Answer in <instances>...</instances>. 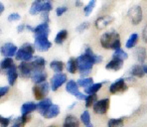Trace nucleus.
Segmentation results:
<instances>
[{
  "mask_svg": "<svg viewBox=\"0 0 147 127\" xmlns=\"http://www.w3.org/2000/svg\"><path fill=\"white\" fill-rule=\"evenodd\" d=\"M77 61H78V67H79L80 74L83 77H86L92 70L94 65L101 63L102 58H101V56L94 54L90 47H86V52L83 55L79 56L77 58Z\"/></svg>",
  "mask_w": 147,
  "mask_h": 127,
  "instance_id": "obj_1",
  "label": "nucleus"
},
{
  "mask_svg": "<svg viewBox=\"0 0 147 127\" xmlns=\"http://www.w3.org/2000/svg\"><path fill=\"white\" fill-rule=\"evenodd\" d=\"M100 45L105 50L117 51L121 49L119 34L116 33L115 31H110L102 34L100 37Z\"/></svg>",
  "mask_w": 147,
  "mask_h": 127,
  "instance_id": "obj_2",
  "label": "nucleus"
},
{
  "mask_svg": "<svg viewBox=\"0 0 147 127\" xmlns=\"http://www.w3.org/2000/svg\"><path fill=\"white\" fill-rule=\"evenodd\" d=\"M35 46L30 43H25L19 48L17 51L15 58L16 60L21 62H31L34 59V54H35Z\"/></svg>",
  "mask_w": 147,
  "mask_h": 127,
  "instance_id": "obj_3",
  "label": "nucleus"
},
{
  "mask_svg": "<svg viewBox=\"0 0 147 127\" xmlns=\"http://www.w3.org/2000/svg\"><path fill=\"white\" fill-rule=\"evenodd\" d=\"M52 9H53V4L51 0H35L31 4L29 12L31 15H36L38 13L50 12Z\"/></svg>",
  "mask_w": 147,
  "mask_h": 127,
  "instance_id": "obj_4",
  "label": "nucleus"
},
{
  "mask_svg": "<svg viewBox=\"0 0 147 127\" xmlns=\"http://www.w3.org/2000/svg\"><path fill=\"white\" fill-rule=\"evenodd\" d=\"M51 85H49L48 83H38V85H35L32 89V91H33V95L35 97V99L37 100H42L44 98H46L47 94L49 93V90L51 89Z\"/></svg>",
  "mask_w": 147,
  "mask_h": 127,
  "instance_id": "obj_5",
  "label": "nucleus"
},
{
  "mask_svg": "<svg viewBox=\"0 0 147 127\" xmlns=\"http://www.w3.org/2000/svg\"><path fill=\"white\" fill-rule=\"evenodd\" d=\"M66 90H67V92H69V93H71L72 95L76 96L79 100H86V98L88 97V95H86L85 93L80 91L79 85H78L77 81H73V79H71V81H69L68 83H67Z\"/></svg>",
  "mask_w": 147,
  "mask_h": 127,
  "instance_id": "obj_6",
  "label": "nucleus"
},
{
  "mask_svg": "<svg viewBox=\"0 0 147 127\" xmlns=\"http://www.w3.org/2000/svg\"><path fill=\"white\" fill-rule=\"evenodd\" d=\"M129 20L132 25H138L142 21V9L139 5H135L131 7L127 12Z\"/></svg>",
  "mask_w": 147,
  "mask_h": 127,
  "instance_id": "obj_7",
  "label": "nucleus"
},
{
  "mask_svg": "<svg viewBox=\"0 0 147 127\" xmlns=\"http://www.w3.org/2000/svg\"><path fill=\"white\" fill-rule=\"evenodd\" d=\"M34 46H35L36 50L40 52H47L52 47V43L48 40V37H45V36H35Z\"/></svg>",
  "mask_w": 147,
  "mask_h": 127,
  "instance_id": "obj_8",
  "label": "nucleus"
},
{
  "mask_svg": "<svg viewBox=\"0 0 147 127\" xmlns=\"http://www.w3.org/2000/svg\"><path fill=\"white\" fill-rule=\"evenodd\" d=\"M109 103L110 100L109 98H102V99H98V101L94 103V105L92 106V110L96 114L103 115L107 112L109 108Z\"/></svg>",
  "mask_w": 147,
  "mask_h": 127,
  "instance_id": "obj_9",
  "label": "nucleus"
},
{
  "mask_svg": "<svg viewBox=\"0 0 147 127\" xmlns=\"http://www.w3.org/2000/svg\"><path fill=\"white\" fill-rule=\"evenodd\" d=\"M18 71L20 77H24V79L31 77L34 72L33 65H32L31 62H21V64H19L18 66Z\"/></svg>",
  "mask_w": 147,
  "mask_h": 127,
  "instance_id": "obj_10",
  "label": "nucleus"
},
{
  "mask_svg": "<svg viewBox=\"0 0 147 127\" xmlns=\"http://www.w3.org/2000/svg\"><path fill=\"white\" fill-rule=\"evenodd\" d=\"M67 76L65 74H55L51 79V90L56 91L67 81Z\"/></svg>",
  "mask_w": 147,
  "mask_h": 127,
  "instance_id": "obj_11",
  "label": "nucleus"
},
{
  "mask_svg": "<svg viewBox=\"0 0 147 127\" xmlns=\"http://www.w3.org/2000/svg\"><path fill=\"white\" fill-rule=\"evenodd\" d=\"M127 89V85L125 83V79H118L110 85L109 92L111 94H115L118 92H123Z\"/></svg>",
  "mask_w": 147,
  "mask_h": 127,
  "instance_id": "obj_12",
  "label": "nucleus"
},
{
  "mask_svg": "<svg viewBox=\"0 0 147 127\" xmlns=\"http://www.w3.org/2000/svg\"><path fill=\"white\" fill-rule=\"evenodd\" d=\"M17 51L18 49L13 43H5L1 46V54L5 58H12L13 56L16 55Z\"/></svg>",
  "mask_w": 147,
  "mask_h": 127,
  "instance_id": "obj_13",
  "label": "nucleus"
},
{
  "mask_svg": "<svg viewBox=\"0 0 147 127\" xmlns=\"http://www.w3.org/2000/svg\"><path fill=\"white\" fill-rule=\"evenodd\" d=\"M46 119H52V118L57 117L60 114V106L57 104H52L51 106L48 107L46 110H44L43 112L40 113Z\"/></svg>",
  "mask_w": 147,
  "mask_h": 127,
  "instance_id": "obj_14",
  "label": "nucleus"
},
{
  "mask_svg": "<svg viewBox=\"0 0 147 127\" xmlns=\"http://www.w3.org/2000/svg\"><path fill=\"white\" fill-rule=\"evenodd\" d=\"M112 21H113V18H112L111 16H107V15H105V16H101L96 19V22H94V26H96V28L98 30H103L105 28H107Z\"/></svg>",
  "mask_w": 147,
  "mask_h": 127,
  "instance_id": "obj_15",
  "label": "nucleus"
},
{
  "mask_svg": "<svg viewBox=\"0 0 147 127\" xmlns=\"http://www.w3.org/2000/svg\"><path fill=\"white\" fill-rule=\"evenodd\" d=\"M33 33L35 34V36H45V37H48L50 34L49 23L42 22L41 24L36 26V27L34 28Z\"/></svg>",
  "mask_w": 147,
  "mask_h": 127,
  "instance_id": "obj_16",
  "label": "nucleus"
},
{
  "mask_svg": "<svg viewBox=\"0 0 147 127\" xmlns=\"http://www.w3.org/2000/svg\"><path fill=\"white\" fill-rule=\"evenodd\" d=\"M6 76H7V79H8V83L10 85H14L15 83H16V79H18V76H19V71L17 69L16 66H13L11 69L7 70L5 72Z\"/></svg>",
  "mask_w": 147,
  "mask_h": 127,
  "instance_id": "obj_17",
  "label": "nucleus"
},
{
  "mask_svg": "<svg viewBox=\"0 0 147 127\" xmlns=\"http://www.w3.org/2000/svg\"><path fill=\"white\" fill-rule=\"evenodd\" d=\"M122 68H123V61L119 59H115V58H113L111 61H109L107 64V66H105L107 70L114 71V72H117V71L121 70Z\"/></svg>",
  "mask_w": 147,
  "mask_h": 127,
  "instance_id": "obj_18",
  "label": "nucleus"
},
{
  "mask_svg": "<svg viewBox=\"0 0 147 127\" xmlns=\"http://www.w3.org/2000/svg\"><path fill=\"white\" fill-rule=\"evenodd\" d=\"M63 127H80V120L73 114H68L63 122Z\"/></svg>",
  "mask_w": 147,
  "mask_h": 127,
  "instance_id": "obj_19",
  "label": "nucleus"
},
{
  "mask_svg": "<svg viewBox=\"0 0 147 127\" xmlns=\"http://www.w3.org/2000/svg\"><path fill=\"white\" fill-rule=\"evenodd\" d=\"M31 63H32V65H33L34 72H37V71H45L46 61H45L44 58H42V57H34V59L31 61Z\"/></svg>",
  "mask_w": 147,
  "mask_h": 127,
  "instance_id": "obj_20",
  "label": "nucleus"
},
{
  "mask_svg": "<svg viewBox=\"0 0 147 127\" xmlns=\"http://www.w3.org/2000/svg\"><path fill=\"white\" fill-rule=\"evenodd\" d=\"M31 79L36 85L45 83L47 79V73L45 71H37V72H34L32 74Z\"/></svg>",
  "mask_w": 147,
  "mask_h": 127,
  "instance_id": "obj_21",
  "label": "nucleus"
},
{
  "mask_svg": "<svg viewBox=\"0 0 147 127\" xmlns=\"http://www.w3.org/2000/svg\"><path fill=\"white\" fill-rule=\"evenodd\" d=\"M35 110H37V103H34L32 101L23 103L22 106H21V114L29 115Z\"/></svg>",
  "mask_w": 147,
  "mask_h": 127,
  "instance_id": "obj_22",
  "label": "nucleus"
},
{
  "mask_svg": "<svg viewBox=\"0 0 147 127\" xmlns=\"http://www.w3.org/2000/svg\"><path fill=\"white\" fill-rule=\"evenodd\" d=\"M134 57L140 64H144L147 58L146 49L143 48V47H137L134 50Z\"/></svg>",
  "mask_w": 147,
  "mask_h": 127,
  "instance_id": "obj_23",
  "label": "nucleus"
},
{
  "mask_svg": "<svg viewBox=\"0 0 147 127\" xmlns=\"http://www.w3.org/2000/svg\"><path fill=\"white\" fill-rule=\"evenodd\" d=\"M30 119H31L30 114L29 115L22 114L21 116H18V117H16L15 119H13L12 122H13V124H15V125H17L18 127H24L26 124L30 121Z\"/></svg>",
  "mask_w": 147,
  "mask_h": 127,
  "instance_id": "obj_24",
  "label": "nucleus"
},
{
  "mask_svg": "<svg viewBox=\"0 0 147 127\" xmlns=\"http://www.w3.org/2000/svg\"><path fill=\"white\" fill-rule=\"evenodd\" d=\"M130 75L135 77H143L145 73H144V70H143V66L141 65H134L132 68L130 69Z\"/></svg>",
  "mask_w": 147,
  "mask_h": 127,
  "instance_id": "obj_25",
  "label": "nucleus"
},
{
  "mask_svg": "<svg viewBox=\"0 0 147 127\" xmlns=\"http://www.w3.org/2000/svg\"><path fill=\"white\" fill-rule=\"evenodd\" d=\"M53 104L52 103V99L49 97H46L44 98V99L40 100L38 103H37V110L39 111V112H43L44 110H46L48 107H50L51 105Z\"/></svg>",
  "mask_w": 147,
  "mask_h": 127,
  "instance_id": "obj_26",
  "label": "nucleus"
},
{
  "mask_svg": "<svg viewBox=\"0 0 147 127\" xmlns=\"http://www.w3.org/2000/svg\"><path fill=\"white\" fill-rule=\"evenodd\" d=\"M67 71L72 75L77 73V71H79L77 59H75V58H70L69 59L68 63H67Z\"/></svg>",
  "mask_w": 147,
  "mask_h": 127,
  "instance_id": "obj_27",
  "label": "nucleus"
},
{
  "mask_svg": "<svg viewBox=\"0 0 147 127\" xmlns=\"http://www.w3.org/2000/svg\"><path fill=\"white\" fill-rule=\"evenodd\" d=\"M101 87H102V83H92V85L86 87L85 92L88 94V95H90V94H96V92H98V90H100Z\"/></svg>",
  "mask_w": 147,
  "mask_h": 127,
  "instance_id": "obj_28",
  "label": "nucleus"
},
{
  "mask_svg": "<svg viewBox=\"0 0 147 127\" xmlns=\"http://www.w3.org/2000/svg\"><path fill=\"white\" fill-rule=\"evenodd\" d=\"M50 68L55 74H61L64 70V63L61 61H53L50 64Z\"/></svg>",
  "mask_w": 147,
  "mask_h": 127,
  "instance_id": "obj_29",
  "label": "nucleus"
},
{
  "mask_svg": "<svg viewBox=\"0 0 147 127\" xmlns=\"http://www.w3.org/2000/svg\"><path fill=\"white\" fill-rule=\"evenodd\" d=\"M68 35H69V33H68L67 30H61V31H59V33H58L55 37V43L58 45L63 44V43L67 40Z\"/></svg>",
  "mask_w": 147,
  "mask_h": 127,
  "instance_id": "obj_30",
  "label": "nucleus"
},
{
  "mask_svg": "<svg viewBox=\"0 0 147 127\" xmlns=\"http://www.w3.org/2000/svg\"><path fill=\"white\" fill-rule=\"evenodd\" d=\"M138 38H139L138 37V34H136V33L131 34L130 37L128 38V40H127L126 43H125V47H126L127 49L134 48L138 42Z\"/></svg>",
  "mask_w": 147,
  "mask_h": 127,
  "instance_id": "obj_31",
  "label": "nucleus"
},
{
  "mask_svg": "<svg viewBox=\"0 0 147 127\" xmlns=\"http://www.w3.org/2000/svg\"><path fill=\"white\" fill-rule=\"evenodd\" d=\"M0 66H1V71L6 72V71L11 69L15 65H14V62H13L12 58H4L1 61V65H0Z\"/></svg>",
  "mask_w": 147,
  "mask_h": 127,
  "instance_id": "obj_32",
  "label": "nucleus"
},
{
  "mask_svg": "<svg viewBox=\"0 0 147 127\" xmlns=\"http://www.w3.org/2000/svg\"><path fill=\"white\" fill-rule=\"evenodd\" d=\"M123 122H124V118H110L107 122V127H122Z\"/></svg>",
  "mask_w": 147,
  "mask_h": 127,
  "instance_id": "obj_33",
  "label": "nucleus"
},
{
  "mask_svg": "<svg viewBox=\"0 0 147 127\" xmlns=\"http://www.w3.org/2000/svg\"><path fill=\"white\" fill-rule=\"evenodd\" d=\"M78 85L81 87H88L90 85H92L94 83V79L92 77H83V79H78Z\"/></svg>",
  "mask_w": 147,
  "mask_h": 127,
  "instance_id": "obj_34",
  "label": "nucleus"
},
{
  "mask_svg": "<svg viewBox=\"0 0 147 127\" xmlns=\"http://www.w3.org/2000/svg\"><path fill=\"white\" fill-rule=\"evenodd\" d=\"M96 0H90V1L85 6L84 12H85L86 16H90V15L92 14V12L94 11V8L96 7Z\"/></svg>",
  "mask_w": 147,
  "mask_h": 127,
  "instance_id": "obj_35",
  "label": "nucleus"
},
{
  "mask_svg": "<svg viewBox=\"0 0 147 127\" xmlns=\"http://www.w3.org/2000/svg\"><path fill=\"white\" fill-rule=\"evenodd\" d=\"M98 95L96 94H90V95H88V97L86 98V108H90V106H94V103L98 101Z\"/></svg>",
  "mask_w": 147,
  "mask_h": 127,
  "instance_id": "obj_36",
  "label": "nucleus"
},
{
  "mask_svg": "<svg viewBox=\"0 0 147 127\" xmlns=\"http://www.w3.org/2000/svg\"><path fill=\"white\" fill-rule=\"evenodd\" d=\"M80 119H81L82 123H83L84 125L88 126L90 124V112H88V110L83 111V113L81 114Z\"/></svg>",
  "mask_w": 147,
  "mask_h": 127,
  "instance_id": "obj_37",
  "label": "nucleus"
},
{
  "mask_svg": "<svg viewBox=\"0 0 147 127\" xmlns=\"http://www.w3.org/2000/svg\"><path fill=\"white\" fill-rule=\"evenodd\" d=\"M113 58L124 61V60H126L127 58H128V54H127L125 51H123L122 49H119V50H117V51H114Z\"/></svg>",
  "mask_w": 147,
  "mask_h": 127,
  "instance_id": "obj_38",
  "label": "nucleus"
},
{
  "mask_svg": "<svg viewBox=\"0 0 147 127\" xmlns=\"http://www.w3.org/2000/svg\"><path fill=\"white\" fill-rule=\"evenodd\" d=\"M11 121H13L11 117H4V116H1V117H0V126L9 127Z\"/></svg>",
  "mask_w": 147,
  "mask_h": 127,
  "instance_id": "obj_39",
  "label": "nucleus"
},
{
  "mask_svg": "<svg viewBox=\"0 0 147 127\" xmlns=\"http://www.w3.org/2000/svg\"><path fill=\"white\" fill-rule=\"evenodd\" d=\"M21 19V16L18 14V13H11L10 15H8L7 20L9 22H13V21H18Z\"/></svg>",
  "mask_w": 147,
  "mask_h": 127,
  "instance_id": "obj_40",
  "label": "nucleus"
},
{
  "mask_svg": "<svg viewBox=\"0 0 147 127\" xmlns=\"http://www.w3.org/2000/svg\"><path fill=\"white\" fill-rule=\"evenodd\" d=\"M88 26H90V24H88V22H84V23H82V24H80L79 26H78L77 31L79 32V33H83V32H85L86 30L88 29Z\"/></svg>",
  "mask_w": 147,
  "mask_h": 127,
  "instance_id": "obj_41",
  "label": "nucleus"
},
{
  "mask_svg": "<svg viewBox=\"0 0 147 127\" xmlns=\"http://www.w3.org/2000/svg\"><path fill=\"white\" fill-rule=\"evenodd\" d=\"M67 11H68V7L66 6H61V7H58L56 9V14H57L58 17H61L63 14H65Z\"/></svg>",
  "mask_w": 147,
  "mask_h": 127,
  "instance_id": "obj_42",
  "label": "nucleus"
},
{
  "mask_svg": "<svg viewBox=\"0 0 147 127\" xmlns=\"http://www.w3.org/2000/svg\"><path fill=\"white\" fill-rule=\"evenodd\" d=\"M8 91H9V87H0V96L1 97L5 96L8 93Z\"/></svg>",
  "mask_w": 147,
  "mask_h": 127,
  "instance_id": "obj_43",
  "label": "nucleus"
},
{
  "mask_svg": "<svg viewBox=\"0 0 147 127\" xmlns=\"http://www.w3.org/2000/svg\"><path fill=\"white\" fill-rule=\"evenodd\" d=\"M42 18H43V22L49 23V12H43Z\"/></svg>",
  "mask_w": 147,
  "mask_h": 127,
  "instance_id": "obj_44",
  "label": "nucleus"
},
{
  "mask_svg": "<svg viewBox=\"0 0 147 127\" xmlns=\"http://www.w3.org/2000/svg\"><path fill=\"white\" fill-rule=\"evenodd\" d=\"M142 38H143L144 42L147 44V26L146 27H144L143 31H142Z\"/></svg>",
  "mask_w": 147,
  "mask_h": 127,
  "instance_id": "obj_45",
  "label": "nucleus"
},
{
  "mask_svg": "<svg viewBox=\"0 0 147 127\" xmlns=\"http://www.w3.org/2000/svg\"><path fill=\"white\" fill-rule=\"evenodd\" d=\"M25 29H26V25H24V24H20L18 27H17V31H18V33H22Z\"/></svg>",
  "mask_w": 147,
  "mask_h": 127,
  "instance_id": "obj_46",
  "label": "nucleus"
},
{
  "mask_svg": "<svg viewBox=\"0 0 147 127\" xmlns=\"http://www.w3.org/2000/svg\"><path fill=\"white\" fill-rule=\"evenodd\" d=\"M76 7H82L83 6V2L81 0H76V3H75Z\"/></svg>",
  "mask_w": 147,
  "mask_h": 127,
  "instance_id": "obj_47",
  "label": "nucleus"
},
{
  "mask_svg": "<svg viewBox=\"0 0 147 127\" xmlns=\"http://www.w3.org/2000/svg\"><path fill=\"white\" fill-rule=\"evenodd\" d=\"M26 30H28V31H30V32H34V28L32 27V26H30V25L26 26Z\"/></svg>",
  "mask_w": 147,
  "mask_h": 127,
  "instance_id": "obj_48",
  "label": "nucleus"
},
{
  "mask_svg": "<svg viewBox=\"0 0 147 127\" xmlns=\"http://www.w3.org/2000/svg\"><path fill=\"white\" fill-rule=\"evenodd\" d=\"M142 66H143L144 73H145V75H147V64H143V65H142Z\"/></svg>",
  "mask_w": 147,
  "mask_h": 127,
  "instance_id": "obj_49",
  "label": "nucleus"
},
{
  "mask_svg": "<svg viewBox=\"0 0 147 127\" xmlns=\"http://www.w3.org/2000/svg\"><path fill=\"white\" fill-rule=\"evenodd\" d=\"M4 11V5L2 3H0V13H3Z\"/></svg>",
  "mask_w": 147,
  "mask_h": 127,
  "instance_id": "obj_50",
  "label": "nucleus"
},
{
  "mask_svg": "<svg viewBox=\"0 0 147 127\" xmlns=\"http://www.w3.org/2000/svg\"><path fill=\"white\" fill-rule=\"evenodd\" d=\"M76 105H77V102H73V104H72V105H70V106H69V108L72 109V108H74V107L76 106Z\"/></svg>",
  "mask_w": 147,
  "mask_h": 127,
  "instance_id": "obj_51",
  "label": "nucleus"
},
{
  "mask_svg": "<svg viewBox=\"0 0 147 127\" xmlns=\"http://www.w3.org/2000/svg\"><path fill=\"white\" fill-rule=\"evenodd\" d=\"M9 127H18V126H17V125H15V124H11V126H9Z\"/></svg>",
  "mask_w": 147,
  "mask_h": 127,
  "instance_id": "obj_52",
  "label": "nucleus"
},
{
  "mask_svg": "<svg viewBox=\"0 0 147 127\" xmlns=\"http://www.w3.org/2000/svg\"><path fill=\"white\" fill-rule=\"evenodd\" d=\"M86 127H94V126H92V124H90V125H88V126H86Z\"/></svg>",
  "mask_w": 147,
  "mask_h": 127,
  "instance_id": "obj_53",
  "label": "nucleus"
},
{
  "mask_svg": "<svg viewBox=\"0 0 147 127\" xmlns=\"http://www.w3.org/2000/svg\"><path fill=\"white\" fill-rule=\"evenodd\" d=\"M48 127H56V126H48Z\"/></svg>",
  "mask_w": 147,
  "mask_h": 127,
  "instance_id": "obj_54",
  "label": "nucleus"
}]
</instances>
